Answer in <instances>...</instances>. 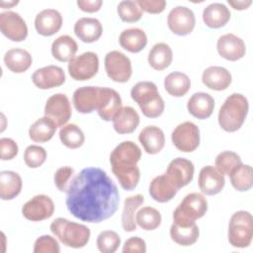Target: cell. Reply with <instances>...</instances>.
Listing matches in <instances>:
<instances>
[{"label":"cell","instance_id":"cell-18","mask_svg":"<svg viewBox=\"0 0 253 253\" xmlns=\"http://www.w3.org/2000/svg\"><path fill=\"white\" fill-rule=\"evenodd\" d=\"M216 48L218 54L229 61H236L242 58L246 52L243 40L234 34H225L219 37L216 42Z\"/></svg>","mask_w":253,"mask_h":253},{"label":"cell","instance_id":"cell-13","mask_svg":"<svg viewBox=\"0 0 253 253\" xmlns=\"http://www.w3.org/2000/svg\"><path fill=\"white\" fill-rule=\"evenodd\" d=\"M54 212L53 201L46 195H37L22 208V214L32 221H42L49 218Z\"/></svg>","mask_w":253,"mask_h":253},{"label":"cell","instance_id":"cell-2","mask_svg":"<svg viewBox=\"0 0 253 253\" xmlns=\"http://www.w3.org/2000/svg\"><path fill=\"white\" fill-rule=\"evenodd\" d=\"M140 158V148L130 140L121 142L111 152L112 171L121 187L126 191L133 190L139 182L140 171L136 164Z\"/></svg>","mask_w":253,"mask_h":253},{"label":"cell","instance_id":"cell-5","mask_svg":"<svg viewBox=\"0 0 253 253\" xmlns=\"http://www.w3.org/2000/svg\"><path fill=\"white\" fill-rule=\"evenodd\" d=\"M50 231L62 244L76 249L87 245L91 235L90 229L86 225L64 217L55 218L50 224Z\"/></svg>","mask_w":253,"mask_h":253},{"label":"cell","instance_id":"cell-50","mask_svg":"<svg viewBox=\"0 0 253 253\" xmlns=\"http://www.w3.org/2000/svg\"><path fill=\"white\" fill-rule=\"evenodd\" d=\"M103 5L102 0H78L77 6L80 10L87 13H94L101 9Z\"/></svg>","mask_w":253,"mask_h":253},{"label":"cell","instance_id":"cell-46","mask_svg":"<svg viewBox=\"0 0 253 253\" xmlns=\"http://www.w3.org/2000/svg\"><path fill=\"white\" fill-rule=\"evenodd\" d=\"M35 253H58L60 251L57 240L50 235L40 236L34 244Z\"/></svg>","mask_w":253,"mask_h":253},{"label":"cell","instance_id":"cell-16","mask_svg":"<svg viewBox=\"0 0 253 253\" xmlns=\"http://www.w3.org/2000/svg\"><path fill=\"white\" fill-rule=\"evenodd\" d=\"M32 81L40 89H52L65 82V73L57 65H47L37 69L32 75Z\"/></svg>","mask_w":253,"mask_h":253},{"label":"cell","instance_id":"cell-31","mask_svg":"<svg viewBox=\"0 0 253 253\" xmlns=\"http://www.w3.org/2000/svg\"><path fill=\"white\" fill-rule=\"evenodd\" d=\"M23 181L21 176L14 171L0 172V197L4 201H10L16 198L22 190Z\"/></svg>","mask_w":253,"mask_h":253},{"label":"cell","instance_id":"cell-1","mask_svg":"<svg viewBox=\"0 0 253 253\" xmlns=\"http://www.w3.org/2000/svg\"><path fill=\"white\" fill-rule=\"evenodd\" d=\"M65 204L76 218L99 223L112 217L120 204L119 190L99 167L83 168L75 175L66 192Z\"/></svg>","mask_w":253,"mask_h":253},{"label":"cell","instance_id":"cell-37","mask_svg":"<svg viewBox=\"0 0 253 253\" xmlns=\"http://www.w3.org/2000/svg\"><path fill=\"white\" fill-rule=\"evenodd\" d=\"M164 88L169 95L182 97L190 90L191 80L188 75L183 72H171L164 79Z\"/></svg>","mask_w":253,"mask_h":253},{"label":"cell","instance_id":"cell-11","mask_svg":"<svg viewBox=\"0 0 253 253\" xmlns=\"http://www.w3.org/2000/svg\"><path fill=\"white\" fill-rule=\"evenodd\" d=\"M71 106L68 97L63 93L50 96L44 106V116L54 122L56 126H63L71 118Z\"/></svg>","mask_w":253,"mask_h":253},{"label":"cell","instance_id":"cell-27","mask_svg":"<svg viewBox=\"0 0 253 253\" xmlns=\"http://www.w3.org/2000/svg\"><path fill=\"white\" fill-rule=\"evenodd\" d=\"M200 235V230L196 222H174L170 227L171 239L182 246H190L195 244Z\"/></svg>","mask_w":253,"mask_h":253},{"label":"cell","instance_id":"cell-34","mask_svg":"<svg viewBox=\"0 0 253 253\" xmlns=\"http://www.w3.org/2000/svg\"><path fill=\"white\" fill-rule=\"evenodd\" d=\"M144 203V197L140 194L129 196L124 202L122 213V226L126 232H131L136 229L135 213L137 209Z\"/></svg>","mask_w":253,"mask_h":253},{"label":"cell","instance_id":"cell-40","mask_svg":"<svg viewBox=\"0 0 253 253\" xmlns=\"http://www.w3.org/2000/svg\"><path fill=\"white\" fill-rule=\"evenodd\" d=\"M161 214L152 207H144L135 213L136 224L144 230H154L161 224Z\"/></svg>","mask_w":253,"mask_h":253},{"label":"cell","instance_id":"cell-7","mask_svg":"<svg viewBox=\"0 0 253 253\" xmlns=\"http://www.w3.org/2000/svg\"><path fill=\"white\" fill-rule=\"evenodd\" d=\"M208 211V201L202 194H188L173 212L175 222H195L203 217Z\"/></svg>","mask_w":253,"mask_h":253},{"label":"cell","instance_id":"cell-25","mask_svg":"<svg viewBox=\"0 0 253 253\" xmlns=\"http://www.w3.org/2000/svg\"><path fill=\"white\" fill-rule=\"evenodd\" d=\"M138 140L148 154H156L160 152L165 144L164 132L156 126H147L143 127L139 132Z\"/></svg>","mask_w":253,"mask_h":253},{"label":"cell","instance_id":"cell-17","mask_svg":"<svg viewBox=\"0 0 253 253\" xmlns=\"http://www.w3.org/2000/svg\"><path fill=\"white\" fill-rule=\"evenodd\" d=\"M121 108L122 99L120 94L115 89L101 87L96 109L99 117L104 121L110 122Z\"/></svg>","mask_w":253,"mask_h":253},{"label":"cell","instance_id":"cell-43","mask_svg":"<svg viewBox=\"0 0 253 253\" xmlns=\"http://www.w3.org/2000/svg\"><path fill=\"white\" fill-rule=\"evenodd\" d=\"M118 14L123 22L134 23L141 19L142 10L137 5L136 1L125 0L121 1L118 5Z\"/></svg>","mask_w":253,"mask_h":253},{"label":"cell","instance_id":"cell-12","mask_svg":"<svg viewBox=\"0 0 253 253\" xmlns=\"http://www.w3.org/2000/svg\"><path fill=\"white\" fill-rule=\"evenodd\" d=\"M167 24L173 34L177 36H187L191 34L195 28V14L186 6H177L169 12Z\"/></svg>","mask_w":253,"mask_h":253},{"label":"cell","instance_id":"cell-52","mask_svg":"<svg viewBox=\"0 0 253 253\" xmlns=\"http://www.w3.org/2000/svg\"><path fill=\"white\" fill-rule=\"evenodd\" d=\"M19 3V1H8V2H5V1H0V6L2 8H11L15 5H17Z\"/></svg>","mask_w":253,"mask_h":253},{"label":"cell","instance_id":"cell-45","mask_svg":"<svg viewBox=\"0 0 253 253\" xmlns=\"http://www.w3.org/2000/svg\"><path fill=\"white\" fill-rule=\"evenodd\" d=\"M75 177L74 169L70 166H62L55 171L54 184L60 192H67Z\"/></svg>","mask_w":253,"mask_h":253},{"label":"cell","instance_id":"cell-8","mask_svg":"<svg viewBox=\"0 0 253 253\" xmlns=\"http://www.w3.org/2000/svg\"><path fill=\"white\" fill-rule=\"evenodd\" d=\"M105 70L110 79L115 82H127L132 74L130 59L119 50L109 51L104 59Z\"/></svg>","mask_w":253,"mask_h":253},{"label":"cell","instance_id":"cell-36","mask_svg":"<svg viewBox=\"0 0 253 253\" xmlns=\"http://www.w3.org/2000/svg\"><path fill=\"white\" fill-rule=\"evenodd\" d=\"M56 125L47 117L37 120L29 128V136L34 142H46L52 138L56 130Z\"/></svg>","mask_w":253,"mask_h":253},{"label":"cell","instance_id":"cell-6","mask_svg":"<svg viewBox=\"0 0 253 253\" xmlns=\"http://www.w3.org/2000/svg\"><path fill=\"white\" fill-rule=\"evenodd\" d=\"M228 241L235 248H246L253 237V217L247 211L234 212L228 223Z\"/></svg>","mask_w":253,"mask_h":253},{"label":"cell","instance_id":"cell-29","mask_svg":"<svg viewBox=\"0 0 253 253\" xmlns=\"http://www.w3.org/2000/svg\"><path fill=\"white\" fill-rule=\"evenodd\" d=\"M119 42L126 50L136 53L146 46L147 36L145 32L139 28H129L121 33Z\"/></svg>","mask_w":253,"mask_h":253},{"label":"cell","instance_id":"cell-48","mask_svg":"<svg viewBox=\"0 0 253 253\" xmlns=\"http://www.w3.org/2000/svg\"><path fill=\"white\" fill-rule=\"evenodd\" d=\"M137 5L142 11L150 14H159L166 8V1L164 0H137Z\"/></svg>","mask_w":253,"mask_h":253},{"label":"cell","instance_id":"cell-3","mask_svg":"<svg viewBox=\"0 0 253 253\" xmlns=\"http://www.w3.org/2000/svg\"><path fill=\"white\" fill-rule=\"evenodd\" d=\"M249 104L245 96L239 93L229 95L218 112V124L227 132L238 130L248 114Z\"/></svg>","mask_w":253,"mask_h":253},{"label":"cell","instance_id":"cell-23","mask_svg":"<svg viewBox=\"0 0 253 253\" xmlns=\"http://www.w3.org/2000/svg\"><path fill=\"white\" fill-rule=\"evenodd\" d=\"M74 34L82 42L91 43L101 38L103 27L98 19L83 17L74 24Z\"/></svg>","mask_w":253,"mask_h":253},{"label":"cell","instance_id":"cell-15","mask_svg":"<svg viewBox=\"0 0 253 253\" xmlns=\"http://www.w3.org/2000/svg\"><path fill=\"white\" fill-rule=\"evenodd\" d=\"M194 173L195 166L192 161L183 157H177L169 163L165 174L179 190L192 182Z\"/></svg>","mask_w":253,"mask_h":253},{"label":"cell","instance_id":"cell-14","mask_svg":"<svg viewBox=\"0 0 253 253\" xmlns=\"http://www.w3.org/2000/svg\"><path fill=\"white\" fill-rule=\"evenodd\" d=\"M1 33L12 42H22L28 36V27L20 14L6 11L0 14Z\"/></svg>","mask_w":253,"mask_h":253},{"label":"cell","instance_id":"cell-24","mask_svg":"<svg viewBox=\"0 0 253 253\" xmlns=\"http://www.w3.org/2000/svg\"><path fill=\"white\" fill-rule=\"evenodd\" d=\"M114 129L120 134L133 132L139 125L138 113L129 106L122 107L113 118Z\"/></svg>","mask_w":253,"mask_h":253},{"label":"cell","instance_id":"cell-28","mask_svg":"<svg viewBox=\"0 0 253 253\" xmlns=\"http://www.w3.org/2000/svg\"><path fill=\"white\" fill-rule=\"evenodd\" d=\"M179 190L171 182L166 174L156 176L149 185V194L151 198L158 203H166L171 201Z\"/></svg>","mask_w":253,"mask_h":253},{"label":"cell","instance_id":"cell-38","mask_svg":"<svg viewBox=\"0 0 253 253\" xmlns=\"http://www.w3.org/2000/svg\"><path fill=\"white\" fill-rule=\"evenodd\" d=\"M230 183L232 187L239 191L245 192L253 186V170L248 164H240L230 174Z\"/></svg>","mask_w":253,"mask_h":253},{"label":"cell","instance_id":"cell-51","mask_svg":"<svg viewBox=\"0 0 253 253\" xmlns=\"http://www.w3.org/2000/svg\"><path fill=\"white\" fill-rule=\"evenodd\" d=\"M227 3L234 9V10H244L247 9L251 4V0H227Z\"/></svg>","mask_w":253,"mask_h":253},{"label":"cell","instance_id":"cell-33","mask_svg":"<svg viewBox=\"0 0 253 253\" xmlns=\"http://www.w3.org/2000/svg\"><path fill=\"white\" fill-rule=\"evenodd\" d=\"M33 62L32 55L23 48H12L6 51L4 63L6 67L14 73H23L27 71Z\"/></svg>","mask_w":253,"mask_h":253},{"label":"cell","instance_id":"cell-47","mask_svg":"<svg viewBox=\"0 0 253 253\" xmlns=\"http://www.w3.org/2000/svg\"><path fill=\"white\" fill-rule=\"evenodd\" d=\"M19 151L18 144L9 137L0 139V158L1 160H11L17 156Z\"/></svg>","mask_w":253,"mask_h":253},{"label":"cell","instance_id":"cell-22","mask_svg":"<svg viewBox=\"0 0 253 253\" xmlns=\"http://www.w3.org/2000/svg\"><path fill=\"white\" fill-rule=\"evenodd\" d=\"M202 81L206 87L214 91L225 90L232 81L230 72L221 66H210L202 74Z\"/></svg>","mask_w":253,"mask_h":253},{"label":"cell","instance_id":"cell-41","mask_svg":"<svg viewBox=\"0 0 253 253\" xmlns=\"http://www.w3.org/2000/svg\"><path fill=\"white\" fill-rule=\"evenodd\" d=\"M240 164H242L240 156L233 151H222L217 154L214 160L215 168L222 174L228 175Z\"/></svg>","mask_w":253,"mask_h":253},{"label":"cell","instance_id":"cell-30","mask_svg":"<svg viewBox=\"0 0 253 253\" xmlns=\"http://www.w3.org/2000/svg\"><path fill=\"white\" fill-rule=\"evenodd\" d=\"M230 19L229 9L222 3H211L203 11V21L212 29L223 27Z\"/></svg>","mask_w":253,"mask_h":253},{"label":"cell","instance_id":"cell-39","mask_svg":"<svg viewBox=\"0 0 253 253\" xmlns=\"http://www.w3.org/2000/svg\"><path fill=\"white\" fill-rule=\"evenodd\" d=\"M59 138L62 144L70 149L79 148L85 142L84 132L75 124L64 125L59 130Z\"/></svg>","mask_w":253,"mask_h":253},{"label":"cell","instance_id":"cell-42","mask_svg":"<svg viewBox=\"0 0 253 253\" xmlns=\"http://www.w3.org/2000/svg\"><path fill=\"white\" fill-rule=\"evenodd\" d=\"M96 244L100 252L114 253L121 245V237L116 231L104 230L98 235Z\"/></svg>","mask_w":253,"mask_h":253},{"label":"cell","instance_id":"cell-4","mask_svg":"<svg viewBox=\"0 0 253 253\" xmlns=\"http://www.w3.org/2000/svg\"><path fill=\"white\" fill-rule=\"evenodd\" d=\"M131 99L139 106L142 114L150 119L162 115L165 104L157 86L151 81H140L130 90Z\"/></svg>","mask_w":253,"mask_h":253},{"label":"cell","instance_id":"cell-49","mask_svg":"<svg viewBox=\"0 0 253 253\" xmlns=\"http://www.w3.org/2000/svg\"><path fill=\"white\" fill-rule=\"evenodd\" d=\"M123 252L124 253H145L146 252L145 241L138 236H132L125 242L123 246Z\"/></svg>","mask_w":253,"mask_h":253},{"label":"cell","instance_id":"cell-44","mask_svg":"<svg viewBox=\"0 0 253 253\" xmlns=\"http://www.w3.org/2000/svg\"><path fill=\"white\" fill-rule=\"evenodd\" d=\"M46 159V151L40 145H29L24 152V161L30 168L42 166Z\"/></svg>","mask_w":253,"mask_h":253},{"label":"cell","instance_id":"cell-21","mask_svg":"<svg viewBox=\"0 0 253 253\" xmlns=\"http://www.w3.org/2000/svg\"><path fill=\"white\" fill-rule=\"evenodd\" d=\"M62 26V16L55 9H44L35 18V28L43 37L56 34Z\"/></svg>","mask_w":253,"mask_h":253},{"label":"cell","instance_id":"cell-35","mask_svg":"<svg viewBox=\"0 0 253 253\" xmlns=\"http://www.w3.org/2000/svg\"><path fill=\"white\" fill-rule=\"evenodd\" d=\"M173 52L171 47L165 42L155 43L148 53L149 65L158 71L166 69L172 62Z\"/></svg>","mask_w":253,"mask_h":253},{"label":"cell","instance_id":"cell-20","mask_svg":"<svg viewBox=\"0 0 253 253\" xmlns=\"http://www.w3.org/2000/svg\"><path fill=\"white\" fill-rule=\"evenodd\" d=\"M100 88L99 86H83L74 91L72 102L78 113L90 114L97 109Z\"/></svg>","mask_w":253,"mask_h":253},{"label":"cell","instance_id":"cell-26","mask_svg":"<svg viewBox=\"0 0 253 253\" xmlns=\"http://www.w3.org/2000/svg\"><path fill=\"white\" fill-rule=\"evenodd\" d=\"M187 108L193 117L199 120H206L210 118L213 112L214 100L208 93L198 92L192 95L188 100Z\"/></svg>","mask_w":253,"mask_h":253},{"label":"cell","instance_id":"cell-32","mask_svg":"<svg viewBox=\"0 0 253 253\" xmlns=\"http://www.w3.org/2000/svg\"><path fill=\"white\" fill-rule=\"evenodd\" d=\"M78 45L73 38L68 35H62L55 39L51 44L52 56L61 62L70 61L75 57Z\"/></svg>","mask_w":253,"mask_h":253},{"label":"cell","instance_id":"cell-10","mask_svg":"<svg viewBox=\"0 0 253 253\" xmlns=\"http://www.w3.org/2000/svg\"><path fill=\"white\" fill-rule=\"evenodd\" d=\"M174 146L182 152H192L200 144V129L192 122H184L178 125L171 134Z\"/></svg>","mask_w":253,"mask_h":253},{"label":"cell","instance_id":"cell-9","mask_svg":"<svg viewBox=\"0 0 253 253\" xmlns=\"http://www.w3.org/2000/svg\"><path fill=\"white\" fill-rule=\"evenodd\" d=\"M99 70V57L93 51H86L72 58L68 63V73L76 81L93 78Z\"/></svg>","mask_w":253,"mask_h":253},{"label":"cell","instance_id":"cell-19","mask_svg":"<svg viewBox=\"0 0 253 253\" xmlns=\"http://www.w3.org/2000/svg\"><path fill=\"white\" fill-rule=\"evenodd\" d=\"M198 184L203 194L207 196H213L221 192L223 189L225 184L224 175H222L215 167L208 165L201 169Z\"/></svg>","mask_w":253,"mask_h":253}]
</instances>
